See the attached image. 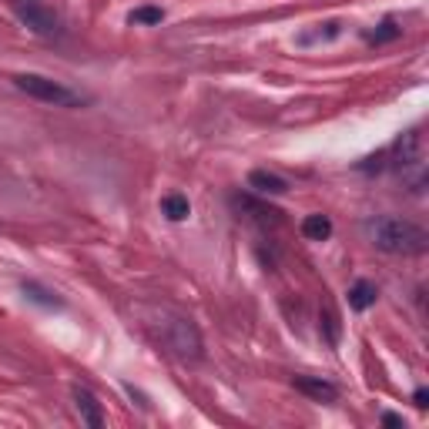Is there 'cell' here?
<instances>
[{
	"label": "cell",
	"instance_id": "7c38bea8",
	"mask_svg": "<svg viewBox=\"0 0 429 429\" xmlns=\"http://www.w3.org/2000/svg\"><path fill=\"white\" fill-rule=\"evenodd\" d=\"M399 34H403V31L396 27V20H382L379 31H369V34H366V40H369V44H386V40H396Z\"/></svg>",
	"mask_w": 429,
	"mask_h": 429
},
{
	"label": "cell",
	"instance_id": "ba28073f",
	"mask_svg": "<svg viewBox=\"0 0 429 429\" xmlns=\"http://www.w3.org/2000/svg\"><path fill=\"white\" fill-rule=\"evenodd\" d=\"M375 299H379V289L369 279H359L349 289V305H353L355 312H366L369 305H375Z\"/></svg>",
	"mask_w": 429,
	"mask_h": 429
},
{
	"label": "cell",
	"instance_id": "6da1fadb",
	"mask_svg": "<svg viewBox=\"0 0 429 429\" xmlns=\"http://www.w3.org/2000/svg\"><path fill=\"white\" fill-rule=\"evenodd\" d=\"M366 235L379 252H389V255H423L429 245V232L419 228L412 222L403 218H369L366 222Z\"/></svg>",
	"mask_w": 429,
	"mask_h": 429
},
{
	"label": "cell",
	"instance_id": "5b68a950",
	"mask_svg": "<svg viewBox=\"0 0 429 429\" xmlns=\"http://www.w3.org/2000/svg\"><path fill=\"white\" fill-rule=\"evenodd\" d=\"M292 386H296L302 396L316 399V403H336V399H339L336 386H332L329 379H318V375H296V379H292Z\"/></svg>",
	"mask_w": 429,
	"mask_h": 429
},
{
	"label": "cell",
	"instance_id": "9c48e42d",
	"mask_svg": "<svg viewBox=\"0 0 429 429\" xmlns=\"http://www.w3.org/2000/svg\"><path fill=\"white\" fill-rule=\"evenodd\" d=\"M302 235H305L309 242H325V238L332 235V222H329L325 215H305V222H302Z\"/></svg>",
	"mask_w": 429,
	"mask_h": 429
},
{
	"label": "cell",
	"instance_id": "30bf717a",
	"mask_svg": "<svg viewBox=\"0 0 429 429\" xmlns=\"http://www.w3.org/2000/svg\"><path fill=\"white\" fill-rule=\"evenodd\" d=\"M24 296H27L31 302H38V305H44V309H60V305H64L51 289H44V285H38V282H24Z\"/></svg>",
	"mask_w": 429,
	"mask_h": 429
},
{
	"label": "cell",
	"instance_id": "52a82bcc",
	"mask_svg": "<svg viewBox=\"0 0 429 429\" xmlns=\"http://www.w3.org/2000/svg\"><path fill=\"white\" fill-rule=\"evenodd\" d=\"M248 188H255L259 195H285L289 191V181L279 178V175H272V171H252L248 175Z\"/></svg>",
	"mask_w": 429,
	"mask_h": 429
},
{
	"label": "cell",
	"instance_id": "4fadbf2b",
	"mask_svg": "<svg viewBox=\"0 0 429 429\" xmlns=\"http://www.w3.org/2000/svg\"><path fill=\"white\" fill-rule=\"evenodd\" d=\"M131 24H161L165 20V10L161 7H138V10H131Z\"/></svg>",
	"mask_w": 429,
	"mask_h": 429
},
{
	"label": "cell",
	"instance_id": "9a60e30c",
	"mask_svg": "<svg viewBox=\"0 0 429 429\" xmlns=\"http://www.w3.org/2000/svg\"><path fill=\"white\" fill-rule=\"evenodd\" d=\"M412 403H416L419 410H426V406H429V392L426 389H416V392H412Z\"/></svg>",
	"mask_w": 429,
	"mask_h": 429
},
{
	"label": "cell",
	"instance_id": "277c9868",
	"mask_svg": "<svg viewBox=\"0 0 429 429\" xmlns=\"http://www.w3.org/2000/svg\"><path fill=\"white\" fill-rule=\"evenodd\" d=\"M14 14H17L34 34H44V38H54L60 34V20H57L54 10H47L38 0H14Z\"/></svg>",
	"mask_w": 429,
	"mask_h": 429
},
{
	"label": "cell",
	"instance_id": "8fae6325",
	"mask_svg": "<svg viewBox=\"0 0 429 429\" xmlns=\"http://www.w3.org/2000/svg\"><path fill=\"white\" fill-rule=\"evenodd\" d=\"M161 211L168 215L171 222H185L188 215H191V205H188L185 195H165V202H161Z\"/></svg>",
	"mask_w": 429,
	"mask_h": 429
},
{
	"label": "cell",
	"instance_id": "7a4b0ae2",
	"mask_svg": "<svg viewBox=\"0 0 429 429\" xmlns=\"http://www.w3.org/2000/svg\"><path fill=\"white\" fill-rule=\"evenodd\" d=\"M161 342L178 359H185V362H198L205 355V342H202L198 325L185 316H171V312L165 316V322H161Z\"/></svg>",
	"mask_w": 429,
	"mask_h": 429
},
{
	"label": "cell",
	"instance_id": "5bb4252c",
	"mask_svg": "<svg viewBox=\"0 0 429 429\" xmlns=\"http://www.w3.org/2000/svg\"><path fill=\"white\" fill-rule=\"evenodd\" d=\"M322 329H325L329 346H336L339 342V316H336V309H332V302L329 299H325V322H322Z\"/></svg>",
	"mask_w": 429,
	"mask_h": 429
},
{
	"label": "cell",
	"instance_id": "8992f818",
	"mask_svg": "<svg viewBox=\"0 0 429 429\" xmlns=\"http://www.w3.org/2000/svg\"><path fill=\"white\" fill-rule=\"evenodd\" d=\"M74 406L81 412V419L88 423L91 429H101L104 426V412H101V403L88 386H74Z\"/></svg>",
	"mask_w": 429,
	"mask_h": 429
},
{
	"label": "cell",
	"instance_id": "3957f363",
	"mask_svg": "<svg viewBox=\"0 0 429 429\" xmlns=\"http://www.w3.org/2000/svg\"><path fill=\"white\" fill-rule=\"evenodd\" d=\"M14 84H17V91H24L27 97L44 101V104H57V108H81V104L88 101L84 94L71 91V88H64V84H57V81L40 77V74H17Z\"/></svg>",
	"mask_w": 429,
	"mask_h": 429
},
{
	"label": "cell",
	"instance_id": "2e32d148",
	"mask_svg": "<svg viewBox=\"0 0 429 429\" xmlns=\"http://www.w3.org/2000/svg\"><path fill=\"white\" fill-rule=\"evenodd\" d=\"M382 423H386V426H406L403 416H396V412H382Z\"/></svg>",
	"mask_w": 429,
	"mask_h": 429
}]
</instances>
